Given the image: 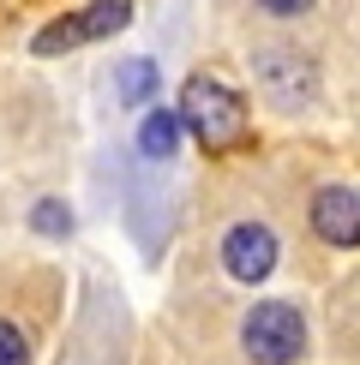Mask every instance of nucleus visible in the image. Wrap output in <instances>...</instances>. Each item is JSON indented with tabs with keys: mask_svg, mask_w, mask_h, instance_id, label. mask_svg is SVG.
<instances>
[{
	"mask_svg": "<svg viewBox=\"0 0 360 365\" xmlns=\"http://www.w3.org/2000/svg\"><path fill=\"white\" fill-rule=\"evenodd\" d=\"M259 12H270V19H306L312 0H259Z\"/></svg>",
	"mask_w": 360,
	"mask_h": 365,
	"instance_id": "11",
	"label": "nucleus"
},
{
	"mask_svg": "<svg viewBox=\"0 0 360 365\" xmlns=\"http://www.w3.org/2000/svg\"><path fill=\"white\" fill-rule=\"evenodd\" d=\"M252 78H259V90L276 108H306V102L319 96V66L300 48H282V42L252 48Z\"/></svg>",
	"mask_w": 360,
	"mask_h": 365,
	"instance_id": "3",
	"label": "nucleus"
},
{
	"mask_svg": "<svg viewBox=\"0 0 360 365\" xmlns=\"http://www.w3.org/2000/svg\"><path fill=\"white\" fill-rule=\"evenodd\" d=\"M30 227H36V234H49V240H60V234H72V210L60 204V197H42V204L30 210Z\"/></svg>",
	"mask_w": 360,
	"mask_h": 365,
	"instance_id": "9",
	"label": "nucleus"
},
{
	"mask_svg": "<svg viewBox=\"0 0 360 365\" xmlns=\"http://www.w3.org/2000/svg\"><path fill=\"white\" fill-rule=\"evenodd\" d=\"M240 347H246L252 365H294L306 354V317H300L289 299H264V306H252L246 324H240Z\"/></svg>",
	"mask_w": 360,
	"mask_h": 365,
	"instance_id": "2",
	"label": "nucleus"
},
{
	"mask_svg": "<svg viewBox=\"0 0 360 365\" xmlns=\"http://www.w3.org/2000/svg\"><path fill=\"white\" fill-rule=\"evenodd\" d=\"M174 150H180V114H174V108H150V114L139 120V156L169 162Z\"/></svg>",
	"mask_w": 360,
	"mask_h": 365,
	"instance_id": "7",
	"label": "nucleus"
},
{
	"mask_svg": "<svg viewBox=\"0 0 360 365\" xmlns=\"http://www.w3.org/2000/svg\"><path fill=\"white\" fill-rule=\"evenodd\" d=\"M180 132H192L204 150H234L246 138V102H240V90H229L222 78H210V72H192L186 84H180Z\"/></svg>",
	"mask_w": 360,
	"mask_h": 365,
	"instance_id": "1",
	"label": "nucleus"
},
{
	"mask_svg": "<svg viewBox=\"0 0 360 365\" xmlns=\"http://www.w3.org/2000/svg\"><path fill=\"white\" fill-rule=\"evenodd\" d=\"M222 269H229L234 282H264L270 269H276V234H270L264 222H234L229 234H222Z\"/></svg>",
	"mask_w": 360,
	"mask_h": 365,
	"instance_id": "5",
	"label": "nucleus"
},
{
	"mask_svg": "<svg viewBox=\"0 0 360 365\" xmlns=\"http://www.w3.org/2000/svg\"><path fill=\"white\" fill-rule=\"evenodd\" d=\"M156 84H162L156 60H120V72H114V90H120L126 108H144V102L156 96Z\"/></svg>",
	"mask_w": 360,
	"mask_h": 365,
	"instance_id": "8",
	"label": "nucleus"
},
{
	"mask_svg": "<svg viewBox=\"0 0 360 365\" xmlns=\"http://www.w3.org/2000/svg\"><path fill=\"white\" fill-rule=\"evenodd\" d=\"M132 19V0H90L84 12L72 19H54L49 30H36V54H60V48H79V42H102L114 30H126Z\"/></svg>",
	"mask_w": 360,
	"mask_h": 365,
	"instance_id": "4",
	"label": "nucleus"
},
{
	"mask_svg": "<svg viewBox=\"0 0 360 365\" xmlns=\"http://www.w3.org/2000/svg\"><path fill=\"white\" fill-rule=\"evenodd\" d=\"M312 234L324 246L354 252L360 246V186H319V197H312Z\"/></svg>",
	"mask_w": 360,
	"mask_h": 365,
	"instance_id": "6",
	"label": "nucleus"
},
{
	"mask_svg": "<svg viewBox=\"0 0 360 365\" xmlns=\"http://www.w3.org/2000/svg\"><path fill=\"white\" fill-rule=\"evenodd\" d=\"M0 365H30V341H24V329H19V324H6V317H0Z\"/></svg>",
	"mask_w": 360,
	"mask_h": 365,
	"instance_id": "10",
	"label": "nucleus"
}]
</instances>
